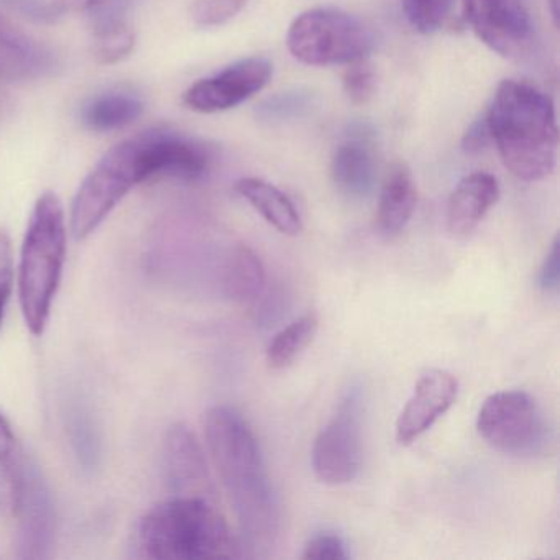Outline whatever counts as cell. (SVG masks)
<instances>
[{
	"label": "cell",
	"mask_w": 560,
	"mask_h": 560,
	"mask_svg": "<svg viewBox=\"0 0 560 560\" xmlns=\"http://www.w3.org/2000/svg\"><path fill=\"white\" fill-rule=\"evenodd\" d=\"M235 191L280 234L293 237L303 231L296 206L277 186L264 179L242 178L235 183Z\"/></svg>",
	"instance_id": "obj_20"
},
{
	"label": "cell",
	"mask_w": 560,
	"mask_h": 560,
	"mask_svg": "<svg viewBox=\"0 0 560 560\" xmlns=\"http://www.w3.org/2000/svg\"><path fill=\"white\" fill-rule=\"evenodd\" d=\"M478 38L503 57H520L533 44L534 27L521 0H464Z\"/></svg>",
	"instance_id": "obj_10"
},
{
	"label": "cell",
	"mask_w": 560,
	"mask_h": 560,
	"mask_svg": "<svg viewBox=\"0 0 560 560\" xmlns=\"http://www.w3.org/2000/svg\"><path fill=\"white\" fill-rule=\"evenodd\" d=\"M485 117L501 162L517 179L539 182L552 173L559 129L547 94L521 81H503Z\"/></svg>",
	"instance_id": "obj_2"
},
{
	"label": "cell",
	"mask_w": 560,
	"mask_h": 560,
	"mask_svg": "<svg viewBox=\"0 0 560 560\" xmlns=\"http://www.w3.org/2000/svg\"><path fill=\"white\" fill-rule=\"evenodd\" d=\"M147 183L139 136L113 147L86 176L71 206V232L90 237L136 186Z\"/></svg>",
	"instance_id": "obj_5"
},
{
	"label": "cell",
	"mask_w": 560,
	"mask_h": 560,
	"mask_svg": "<svg viewBox=\"0 0 560 560\" xmlns=\"http://www.w3.org/2000/svg\"><path fill=\"white\" fill-rule=\"evenodd\" d=\"M313 106L310 91L294 90L268 97L258 106L257 117L264 122H284L303 116Z\"/></svg>",
	"instance_id": "obj_25"
},
{
	"label": "cell",
	"mask_w": 560,
	"mask_h": 560,
	"mask_svg": "<svg viewBox=\"0 0 560 560\" xmlns=\"http://www.w3.org/2000/svg\"><path fill=\"white\" fill-rule=\"evenodd\" d=\"M31 471L11 421L0 411V514L18 517Z\"/></svg>",
	"instance_id": "obj_17"
},
{
	"label": "cell",
	"mask_w": 560,
	"mask_h": 560,
	"mask_svg": "<svg viewBox=\"0 0 560 560\" xmlns=\"http://www.w3.org/2000/svg\"><path fill=\"white\" fill-rule=\"evenodd\" d=\"M557 4L559 0H550V14H552L553 24L557 25V19H559V12H557Z\"/></svg>",
	"instance_id": "obj_33"
},
{
	"label": "cell",
	"mask_w": 560,
	"mask_h": 560,
	"mask_svg": "<svg viewBox=\"0 0 560 560\" xmlns=\"http://www.w3.org/2000/svg\"><path fill=\"white\" fill-rule=\"evenodd\" d=\"M245 4L247 0H195L191 19L198 27H221L232 21Z\"/></svg>",
	"instance_id": "obj_27"
},
{
	"label": "cell",
	"mask_w": 560,
	"mask_h": 560,
	"mask_svg": "<svg viewBox=\"0 0 560 560\" xmlns=\"http://www.w3.org/2000/svg\"><path fill=\"white\" fill-rule=\"evenodd\" d=\"M500 198V185L490 173H471L452 191L447 206L448 231L455 237H467L483 221Z\"/></svg>",
	"instance_id": "obj_16"
},
{
	"label": "cell",
	"mask_w": 560,
	"mask_h": 560,
	"mask_svg": "<svg viewBox=\"0 0 560 560\" xmlns=\"http://www.w3.org/2000/svg\"><path fill=\"white\" fill-rule=\"evenodd\" d=\"M205 435L245 540L254 549L273 546L280 506L250 425L231 406L219 405L206 412Z\"/></svg>",
	"instance_id": "obj_1"
},
{
	"label": "cell",
	"mask_w": 560,
	"mask_h": 560,
	"mask_svg": "<svg viewBox=\"0 0 560 560\" xmlns=\"http://www.w3.org/2000/svg\"><path fill=\"white\" fill-rule=\"evenodd\" d=\"M57 67V57L47 45L0 15V80L11 83L40 80Z\"/></svg>",
	"instance_id": "obj_14"
},
{
	"label": "cell",
	"mask_w": 560,
	"mask_h": 560,
	"mask_svg": "<svg viewBox=\"0 0 560 560\" xmlns=\"http://www.w3.org/2000/svg\"><path fill=\"white\" fill-rule=\"evenodd\" d=\"M93 54L104 65L119 63L132 55L136 48V31L132 25L91 37Z\"/></svg>",
	"instance_id": "obj_26"
},
{
	"label": "cell",
	"mask_w": 560,
	"mask_h": 560,
	"mask_svg": "<svg viewBox=\"0 0 560 560\" xmlns=\"http://www.w3.org/2000/svg\"><path fill=\"white\" fill-rule=\"evenodd\" d=\"M477 431L490 447L516 457L542 454L550 444L546 416L526 392L488 396L478 411Z\"/></svg>",
	"instance_id": "obj_7"
},
{
	"label": "cell",
	"mask_w": 560,
	"mask_h": 560,
	"mask_svg": "<svg viewBox=\"0 0 560 560\" xmlns=\"http://www.w3.org/2000/svg\"><path fill=\"white\" fill-rule=\"evenodd\" d=\"M166 474L175 494L214 500V487L201 445L186 424H175L165 441Z\"/></svg>",
	"instance_id": "obj_13"
},
{
	"label": "cell",
	"mask_w": 560,
	"mask_h": 560,
	"mask_svg": "<svg viewBox=\"0 0 560 560\" xmlns=\"http://www.w3.org/2000/svg\"><path fill=\"white\" fill-rule=\"evenodd\" d=\"M287 44L301 63L330 67L365 60L372 54L375 38L353 15L339 9L317 8L294 19Z\"/></svg>",
	"instance_id": "obj_6"
},
{
	"label": "cell",
	"mask_w": 560,
	"mask_h": 560,
	"mask_svg": "<svg viewBox=\"0 0 560 560\" xmlns=\"http://www.w3.org/2000/svg\"><path fill=\"white\" fill-rule=\"evenodd\" d=\"M267 284L264 261L248 245H237L224 267V290L232 301L252 304L264 294Z\"/></svg>",
	"instance_id": "obj_21"
},
{
	"label": "cell",
	"mask_w": 560,
	"mask_h": 560,
	"mask_svg": "<svg viewBox=\"0 0 560 560\" xmlns=\"http://www.w3.org/2000/svg\"><path fill=\"white\" fill-rule=\"evenodd\" d=\"M458 382L445 370H432L416 383L411 398L396 419V441L409 445L434 425L454 406Z\"/></svg>",
	"instance_id": "obj_12"
},
{
	"label": "cell",
	"mask_w": 560,
	"mask_h": 560,
	"mask_svg": "<svg viewBox=\"0 0 560 560\" xmlns=\"http://www.w3.org/2000/svg\"><path fill=\"white\" fill-rule=\"evenodd\" d=\"M330 176L340 195L363 199L372 195L378 176L375 147L363 127L352 130L334 153Z\"/></svg>",
	"instance_id": "obj_15"
},
{
	"label": "cell",
	"mask_w": 560,
	"mask_h": 560,
	"mask_svg": "<svg viewBox=\"0 0 560 560\" xmlns=\"http://www.w3.org/2000/svg\"><path fill=\"white\" fill-rule=\"evenodd\" d=\"M68 228L63 205L47 191L35 202L19 261V301L25 326L42 336L63 278Z\"/></svg>",
	"instance_id": "obj_4"
},
{
	"label": "cell",
	"mask_w": 560,
	"mask_h": 560,
	"mask_svg": "<svg viewBox=\"0 0 560 560\" xmlns=\"http://www.w3.org/2000/svg\"><path fill=\"white\" fill-rule=\"evenodd\" d=\"M363 402L359 389L347 393L313 447L316 477L327 485H347L362 470Z\"/></svg>",
	"instance_id": "obj_8"
},
{
	"label": "cell",
	"mask_w": 560,
	"mask_h": 560,
	"mask_svg": "<svg viewBox=\"0 0 560 560\" xmlns=\"http://www.w3.org/2000/svg\"><path fill=\"white\" fill-rule=\"evenodd\" d=\"M301 557L306 560H342L349 557V552L342 537L323 533L311 537Z\"/></svg>",
	"instance_id": "obj_30"
},
{
	"label": "cell",
	"mask_w": 560,
	"mask_h": 560,
	"mask_svg": "<svg viewBox=\"0 0 560 560\" xmlns=\"http://www.w3.org/2000/svg\"><path fill=\"white\" fill-rule=\"evenodd\" d=\"M14 250L12 241L4 229H0V326L4 320L5 310L14 291Z\"/></svg>",
	"instance_id": "obj_29"
},
{
	"label": "cell",
	"mask_w": 560,
	"mask_h": 560,
	"mask_svg": "<svg viewBox=\"0 0 560 560\" xmlns=\"http://www.w3.org/2000/svg\"><path fill=\"white\" fill-rule=\"evenodd\" d=\"M319 319L316 314L307 313L288 324L271 340L267 349V363L270 369H288L316 337Z\"/></svg>",
	"instance_id": "obj_22"
},
{
	"label": "cell",
	"mask_w": 560,
	"mask_h": 560,
	"mask_svg": "<svg viewBox=\"0 0 560 560\" xmlns=\"http://www.w3.org/2000/svg\"><path fill=\"white\" fill-rule=\"evenodd\" d=\"M418 205V189L411 170L406 163H395L380 192L376 228L385 237L405 231Z\"/></svg>",
	"instance_id": "obj_18"
},
{
	"label": "cell",
	"mask_w": 560,
	"mask_h": 560,
	"mask_svg": "<svg viewBox=\"0 0 560 560\" xmlns=\"http://www.w3.org/2000/svg\"><path fill=\"white\" fill-rule=\"evenodd\" d=\"M273 74L267 58H247L237 61L221 73L198 81L186 91V107L201 114L224 113L260 93Z\"/></svg>",
	"instance_id": "obj_9"
},
{
	"label": "cell",
	"mask_w": 560,
	"mask_h": 560,
	"mask_svg": "<svg viewBox=\"0 0 560 560\" xmlns=\"http://www.w3.org/2000/svg\"><path fill=\"white\" fill-rule=\"evenodd\" d=\"M140 552L147 559H237L242 544L214 500L175 494L150 508L139 523Z\"/></svg>",
	"instance_id": "obj_3"
},
{
	"label": "cell",
	"mask_w": 560,
	"mask_h": 560,
	"mask_svg": "<svg viewBox=\"0 0 560 560\" xmlns=\"http://www.w3.org/2000/svg\"><path fill=\"white\" fill-rule=\"evenodd\" d=\"M139 139L147 182L156 178L196 182L211 168V150L191 137L156 129L140 133Z\"/></svg>",
	"instance_id": "obj_11"
},
{
	"label": "cell",
	"mask_w": 560,
	"mask_h": 560,
	"mask_svg": "<svg viewBox=\"0 0 560 560\" xmlns=\"http://www.w3.org/2000/svg\"><path fill=\"white\" fill-rule=\"evenodd\" d=\"M490 142V130H488L487 117L483 114L480 119L471 124L470 129L465 133L462 147H464L465 152L474 155V153H480Z\"/></svg>",
	"instance_id": "obj_32"
},
{
	"label": "cell",
	"mask_w": 560,
	"mask_h": 560,
	"mask_svg": "<svg viewBox=\"0 0 560 560\" xmlns=\"http://www.w3.org/2000/svg\"><path fill=\"white\" fill-rule=\"evenodd\" d=\"M143 101L124 88L104 91L91 97L81 109V122L91 132L109 133L126 129L142 117Z\"/></svg>",
	"instance_id": "obj_19"
},
{
	"label": "cell",
	"mask_w": 560,
	"mask_h": 560,
	"mask_svg": "<svg viewBox=\"0 0 560 560\" xmlns=\"http://www.w3.org/2000/svg\"><path fill=\"white\" fill-rule=\"evenodd\" d=\"M455 0H402V11L412 28L421 34L441 31L454 11Z\"/></svg>",
	"instance_id": "obj_24"
},
{
	"label": "cell",
	"mask_w": 560,
	"mask_h": 560,
	"mask_svg": "<svg viewBox=\"0 0 560 560\" xmlns=\"http://www.w3.org/2000/svg\"><path fill=\"white\" fill-rule=\"evenodd\" d=\"M375 71L365 63V60L349 65L343 74V91L353 104H366L375 94Z\"/></svg>",
	"instance_id": "obj_28"
},
{
	"label": "cell",
	"mask_w": 560,
	"mask_h": 560,
	"mask_svg": "<svg viewBox=\"0 0 560 560\" xmlns=\"http://www.w3.org/2000/svg\"><path fill=\"white\" fill-rule=\"evenodd\" d=\"M559 235L553 237L550 250L547 252L539 273H537V287L546 294L559 293L560 287V255H559Z\"/></svg>",
	"instance_id": "obj_31"
},
{
	"label": "cell",
	"mask_w": 560,
	"mask_h": 560,
	"mask_svg": "<svg viewBox=\"0 0 560 560\" xmlns=\"http://www.w3.org/2000/svg\"><path fill=\"white\" fill-rule=\"evenodd\" d=\"M130 5L132 0H68V8L86 18L91 37L129 27Z\"/></svg>",
	"instance_id": "obj_23"
}]
</instances>
